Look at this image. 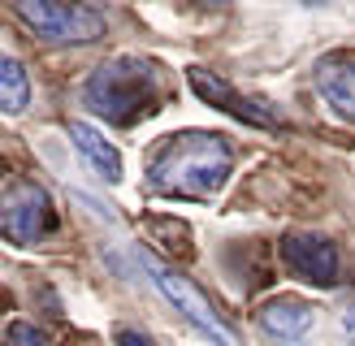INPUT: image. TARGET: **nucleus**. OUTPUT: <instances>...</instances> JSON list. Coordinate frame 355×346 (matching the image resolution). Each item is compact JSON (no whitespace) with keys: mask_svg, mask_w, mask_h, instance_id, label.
<instances>
[{"mask_svg":"<svg viewBox=\"0 0 355 346\" xmlns=\"http://www.w3.org/2000/svg\"><path fill=\"white\" fill-rule=\"evenodd\" d=\"M230 173H234V152L225 134L212 130H178L161 138V147L148 161V190L165 199H217Z\"/></svg>","mask_w":355,"mask_h":346,"instance_id":"1","label":"nucleus"},{"mask_svg":"<svg viewBox=\"0 0 355 346\" xmlns=\"http://www.w3.org/2000/svg\"><path fill=\"white\" fill-rule=\"evenodd\" d=\"M92 113L113 121V126H135L139 117L156 113V100H161V78H156V65L135 57V52H121L109 57L104 65L92 69V78L83 86Z\"/></svg>","mask_w":355,"mask_h":346,"instance_id":"2","label":"nucleus"},{"mask_svg":"<svg viewBox=\"0 0 355 346\" xmlns=\"http://www.w3.org/2000/svg\"><path fill=\"white\" fill-rule=\"evenodd\" d=\"M17 17L44 44H96L104 39V17L78 0H17Z\"/></svg>","mask_w":355,"mask_h":346,"instance_id":"3","label":"nucleus"},{"mask_svg":"<svg viewBox=\"0 0 355 346\" xmlns=\"http://www.w3.org/2000/svg\"><path fill=\"white\" fill-rule=\"evenodd\" d=\"M57 212H52V195L40 182H13L5 195H0V234H5L13 247H35L48 230Z\"/></svg>","mask_w":355,"mask_h":346,"instance_id":"4","label":"nucleus"},{"mask_svg":"<svg viewBox=\"0 0 355 346\" xmlns=\"http://www.w3.org/2000/svg\"><path fill=\"white\" fill-rule=\"evenodd\" d=\"M148 273H152L156 290H161L165 299H169L178 311H182V316H187L195 329H200L204 338H212L217 346H243V342H239V334H234V329L225 325V316H221V311L212 307V303H208L204 294L195 290V286H191V282H187V277L178 273V268L161 264V260H148Z\"/></svg>","mask_w":355,"mask_h":346,"instance_id":"5","label":"nucleus"},{"mask_svg":"<svg viewBox=\"0 0 355 346\" xmlns=\"http://www.w3.org/2000/svg\"><path fill=\"white\" fill-rule=\"evenodd\" d=\"M282 264H286L299 282L308 286H338V273H343V260L338 247L321 234H286L282 238Z\"/></svg>","mask_w":355,"mask_h":346,"instance_id":"6","label":"nucleus"},{"mask_svg":"<svg viewBox=\"0 0 355 346\" xmlns=\"http://www.w3.org/2000/svg\"><path fill=\"white\" fill-rule=\"evenodd\" d=\"M187 82H191V91L200 95L204 104L230 113L234 121H243V126H256V130H273V126H277V117H273L269 109H260V104H252L247 95H239L221 74H212V69H204V65H191V69H187Z\"/></svg>","mask_w":355,"mask_h":346,"instance_id":"7","label":"nucleus"},{"mask_svg":"<svg viewBox=\"0 0 355 346\" xmlns=\"http://www.w3.org/2000/svg\"><path fill=\"white\" fill-rule=\"evenodd\" d=\"M316 95L329 104L334 117L355 126V52H329L316 61Z\"/></svg>","mask_w":355,"mask_h":346,"instance_id":"8","label":"nucleus"},{"mask_svg":"<svg viewBox=\"0 0 355 346\" xmlns=\"http://www.w3.org/2000/svg\"><path fill=\"white\" fill-rule=\"evenodd\" d=\"M316 320V311L308 299H295V294H277L260 307V329L269 338H282V342H299L308 338V329Z\"/></svg>","mask_w":355,"mask_h":346,"instance_id":"9","label":"nucleus"},{"mask_svg":"<svg viewBox=\"0 0 355 346\" xmlns=\"http://www.w3.org/2000/svg\"><path fill=\"white\" fill-rule=\"evenodd\" d=\"M69 143H74V152H83V161L92 165L104 182L121 178V156L113 147V138H104L92 121H69Z\"/></svg>","mask_w":355,"mask_h":346,"instance_id":"10","label":"nucleus"},{"mask_svg":"<svg viewBox=\"0 0 355 346\" xmlns=\"http://www.w3.org/2000/svg\"><path fill=\"white\" fill-rule=\"evenodd\" d=\"M26 104H31V78H26V69L22 61L13 57V52L0 48V113H26Z\"/></svg>","mask_w":355,"mask_h":346,"instance_id":"11","label":"nucleus"},{"mask_svg":"<svg viewBox=\"0 0 355 346\" xmlns=\"http://www.w3.org/2000/svg\"><path fill=\"white\" fill-rule=\"evenodd\" d=\"M0 346H48V338H44V329H35L26 320H13L5 329V338H0Z\"/></svg>","mask_w":355,"mask_h":346,"instance_id":"12","label":"nucleus"},{"mask_svg":"<svg viewBox=\"0 0 355 346\" xmlns=\"http://www.w3.org/2000/svg\"><path fill=\"white\" fill-rule=\"evenodd\" d=\"M113 342H117V346H152V338H148V334H139V329H117Z\"/></svg>","mask_w":355,"mask_h":346,"instance_id":"13","label":"nucleus"},{"mask_svg":"<svg viewBox=\"0 0 355 346\" xmlns=\"http://www.w3.org/2000/svg\"><path fill=\"white\" fill-rule=\"evenodd\" d=\"M343 329H347V338H355V307H351L347 316H343Z\"/></svg>","mask_w":355,"mask_h":346,"instance_id":"14","label":"nucleus"}]
</instances>
